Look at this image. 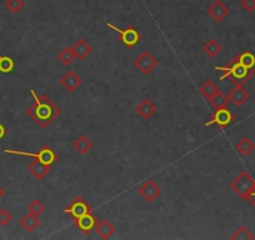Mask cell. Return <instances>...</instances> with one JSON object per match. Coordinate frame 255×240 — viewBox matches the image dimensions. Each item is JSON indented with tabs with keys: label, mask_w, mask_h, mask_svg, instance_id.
<instances>
[{
	"label": "cell",
	"mask_w": 255,
	"mask_h": 240,
	"mask_svg": "<svg viewBox=\"0 0 255 240\" xmlns=\"http://www.w3.org/2000/svg\"><path fill=\"white\" fill-rule=\"evenodd\" d=\"M138 193L145 202L153 203L160 195L161 190L153 180H146V182H144L140 185V188L138 189Z\"/></svg>",
	"instance_id": "9c48e42d"
},
{
	"label": "cell",
	"mask_w": 255,
	"mask_h": 240,
	"mask_svg": "<svg viewBox=\"0 0 255 240\" xmlns=\"http://www.w3.org/2000/svg\"><path fill=\"white\" fill-rule=\"evenodd\" d=\"M31 94L34 103L28 108L26 113L40 128H46L59 117L60 109L46 95L43 94L38 98L35 90H31Z\"/></svg>",
	"instance_id": "7a4b0ae2"
},
{
	"label": "cell",
	"mask_w": 255,
	"mask_h": 240,
	"mask_svg": "<svg viewBox=\"0 0 255 240\" xmlns=\"http://www.w3.org/2000/svg\"><path fill=\"white\" fill-rule=\"evenodd\" d=\"M228 98H229V102H232L235 107H242L249 100L250 95L243 85H235V88L229 93Z\"/></svg>",
	"instance_id": "7c38bea8"
},
{
	"label": "cell",
	"mask_w": 255,
	"mask_h": 240,
	"mask_svg": "<svg viewBox=\"0 0 255 240\" xmlns=\"http://www.w3.org/2000/svg\"><path fill=\"white\" fill-rule=\"evenodd\" d=\"M215 70L225 72L220 80L229 78L235 85H244L255 75V55L252 51H243L232 59L228 67H217Z\"/></svg>",
	"instance_id": "6da1fadb"
},
{
	"label": "cell",
	"mask_w": 255,
	"mask_h": 240,
	"mask_svg": "<svg viewBox=\"0 0 255 240\" xmlns=\"http://www.w3.org/2000/svg\"><path fill=\"white\" fill-rule=\"evenodd\" d=\"M5 136V128H4L3 124H0V140Z\"/></svg>",
	"instance_id": "1f68e13d"
},
{
	"label": "cell",
	"mask_w": 255,
	"mask_h": 240,
	"mask_svg": "<svg viewBox=\"0 0 255 240\" xmlns=\"http://www.w3.org/2000/svg\"><path fill=\"white\" fill-rule=\"evenodd\" d=\"M234 121V114L228 109L227 107L225 108H220V109H217V112L213 114L212 120L205 123V126H210V125H218L220 129L225 130L230 124Z\"/></svg>",
	"instance_id": "8992f818"
},
{
	"label": "cell",
	"mask_w": 255,
	"mask_h": 240,
	"mask_svg": "<svg viewBox=\"0 0 255 240\" xmlns=\"http://www.w3.org/2000/svg\"><path fill=\"white\" fill-rule=\"evenodd\" d=\"M95 233L99 235L102 239H109L114 235L115 233V228L113 227V224L108 220H102V222L98 223L95 225Z\"/></svg>",
	"instance_id": "ac0fdd59"
},
{
	"label": "cell",
	"mask_w": 255,
	"mask_h": 240,
	"mask_svg": "<svg viewBox=\"0 0 255 240\" xmlns=\"http://www.w3.org/2000/svg\"><path fill=\"white\" fill-rule=\"evenodd\" d=\"M50 166L51 165H48V164L45 163H41V161L39 160H34L28 165V170L30 171V174L34 176V178L38 179V180H43V179L46 176V174L50 171Z\"/></svg>",
	"instance_id": "5bb4252c"
},
{
	"label": "cell",
	"mask_w": 255,
	"mask_h": 240,
	"mask_svg": "<svg viewBox=\"0 0 255 240\" xmlns=\"http://www.w3.org/2000/svg\"><path fill=\"white\" fill-rule=\"evenodd\" d=\"M208 102H209L210 105L214 107L215 109H220V108L227 107L228 103H229V98H228V95H225L222 90L218 89L217 92L208 99Z\"/></svg>",
	"instance_id": "7402d4cb"
},
{
	"label": "cell",
	"mask_w": 255,
	"mask_h": 240,
	"mask_svg": "<svg viewBox=\"0 0 255 240\" xmlns=\"http://www.w3.org/2000/svg\"><path fill=\"white\" fill-rule=\"evenodd\" d=\"M93 146H94V143H93L87 135H80L79 138L73 143V149H74L75 151H78L80 155H85L88 151L92 150Z\"/></svg>",
	"instance_id": "e0dca14e"
},
{
	"label": "cell",
	"mask_w": 255,
	"mask_h": 240,
	"mask_svg": "<svg viewBox=\"0 0 255 240\" xmlns=\"http://www.w3.org/2000/svg\"><path fill=\"white\" fill-rule=\"evenodd\" d=\"M5 154H11V155H23V156H31V158H35L36 160L41 161V163H45L48 165H53L54 161H55L56 155L54 153V150L49 146H43L38 153H28V151H19V150H10V149H5L4 150Z\"/></svg>",
	"instance_id": "277c9868"
},
{
	"label": "cell",
	"mask_w": 255,
	"mask_h": 240,
	"mask_svg": "<svg viewBox=\"0 0 255 240\" xmlns=\"http://www.w3.org/2000/svg\"><path fill=\"white\" fill-rule=\"evenodd\" d=\"M14 70V60L10 56H4L0 54V73L8 74Z\"/></svg>",
	"instance_id": "d4e9b609"
},
{
	"label": "cell",
	"mask_w": 255,
	"mask_h": 240,
	"mask_svg": "<svg viewBox=\"0 0 255 240\" xmlns=\"http://www.w3.org/2000/svg\"><path fill=\"white\" fill-rule=\"evenodd\" d=\"M240 4H242V8L248 13H252L255 10V0H242Z\"/></svg>",
	"instance_id": "f546056e"
},
{
	"label": "cell",
	"mask_w": 255,
	"mask_h": 240,
	"mask_svg": "<svg viewBox=\"0 0 255 240\" xmlns=\"http://www.w3.org/2000/svg\"><path fill=\"white\" fill-rule=\"evenodd\" d=\"M217 90H218V88L215 87V84L212 82V80H207V82L203 83L199 88L200 94H202L207 100L209 99V98L212 97L215 92H217Z\"/></svg>",
	"instance_id": "cb8c5ba5"
},
{
	"label": "cell",
	"mask_w": 255,
	"mask_h": 240,
	"mask_svg": "<svg viewBox=\"0 0 255 240\" xmlns=\"http://www.w3.org/2000/svg\"><path fill=\"white\" fill-rule=\"evenodd\" d=\"M75 225H77L84 234H89L93 229H95L97 220H95V217L93 215V213H89V214L83 215L82 218L75 220Z\"/></svg>",
	"instance_id": "2e32d148"
},
{
	"label": "cell",
	"mask_w": 255,
	"mask_h": 240,
	"mask_svg": "<svg viewBox=\"0 0 255 240\" xmlns=\"http://www.w3.org/2000/svg\"><path fill=\"white\" fill-rule=\"evenodd\" d=\"M135 68H138L139 72L143 73L144 75L149 74L158 67V60L151 55L149 51H143L134 62Z\"/></svg>",
	"instance_id": "52a82bcc"
},
{
	"label": "cell",
	"mask_w": 255,
	"mask_h": 240,
	"mask_svg": "<svg viewBox=\"0 0 255 240\" xmlns=\"http://www.w3.org/2000/svg\"><path fill=\"white\" fill-rule=\"evenodd\" d=\"M13 217H11L10 213L8 212L6 209H1L0 210V227H5L8 225L9 223L11 222Z\"/></svg>",
	"instance_id": "f1b7e54d"
},
{
	"label": "cell",
	"mask_w": 255,
	"mask_h": 240,
	"mask_svg": "<svg viewBox=\"0 0 255 240\" xmlns=\"http://www.w3.org/2000/svg\"><path fill=\"white\" fill-rule=\"evenodd\" d=\"M4 194H5V190H4V188L0 185V199L4 197Z\"/></svg>",
	"instance_id": "d6a6232c"
},
{
	"label": "cell",
	"mask_w": 255,
	"mask_h": 240,
	"mask_svg": "<svg viewBox=\"0 0 255 240\" xmlns=\"http://www.w3.org/2000/svg\"><path fill=\"white\" fill-rule=\"evenodd\" d=\"M207 13L213 20L217 21V23H222V21L229 15L230 10L229 8L223 3L222 0H217V1H214V3L208 8Z\"/></svg>",
	"instance_id": "30bf717a"
},
{
	"label": "cell",
	"mask_w": 255,
	"mask_h": 240,
	"mask_svg": "<svg viewBox=\"0 0 255 240\" xmlns=\"http://www.w3.org/2000/svg\"><path fill=\"white\" fill-rule=\"evenodd\" d=\"M20 225L23 227V229L26 230L28 233H33L34 230L38 229V227L40 225V220H39L38 215H34L31 214V213H29L25 217L21 218Z\"/></svg>",
	"instance_id": "ffe728a7"
},
{
	"label": "cell",
	"mask_w": 255,
	"mask_h": 240,
	"mask_svg": "<svg viewBox=\"0 0 255 240\" xmlns=\"http://www.w3.org/2000/svg\"><path fill=\"white\" fill-rule=\"evenodd\" d=\"M72 50L75 54V58H78L79 60H85L88 55L92 54L93 48L88 44L85 39H78L74 43V45L72 46Z\"/></svg>",
	"instance_id": "4fadbf2b"
},
{
	"label": "cell",
	"mask_w": 255,
	"mask_h": 240,
	"mask_svg": "<svg viewBox=\"0 0 255 240\" xmlns=\"http://www.w3.org/2000/svg\"><path fill=\"white\" fill-rule=\"evenodd\" d=\"M59 83H60L61 87L67 90V92L73 93L75 92L80 85H82L83 82H82V78L78 77V75L75 74V72H73V70H68V72L60 78Z\"/></svg>",
	"instance_id": "8fae6325"
},
{
	"label": "cell",
	"mask_w": 255,
	"mask_h": 240,
	"mask_svg": "<svg viewBox=\"0 0 255 240\" xmlns=\"http://www.w3.org/2000/svg\"><path fill=\"white\" fill-rule=\"evenodd\" d=\"M58 59L59 62L63 63L64 65H70L75 60V54L73 53L72 48H65L60 51V54L58 55Z\"/></svg>",
	"instance_id": "484cf974"
},
{
	"label": "cell",
	"mask_w": 255,
	"mask_h": 240,
	"mask_svg": "<svg viewBox=\"0 0 255 240\" xmlns=\"http://www.w3.org/2000/svg\"><path fill=\"white\" fill-rule=\"evenodd\" d=\"M107 26L119 34L122 41L124 43L125 46H128V48H133V46L136 45V44L139 43V40H140V34H139V31L136 30L135 28H133V26H128L127 29H120L118 28V26L113 25L112 23H107Z\"/></svg>",
	"instance_id": "5b68a950"
},
{
	"label": "cell",
	"mask_w": 255,
	"mask_h": 240,
	"mask_svg": "<svg viewBox=\"0 0 255 240\" xmlns=\"http://www.w3.org/2000/svg\"><path fill=\"white\" fill-rule=\"evenodd\" d=\"M156 112V107L153 102L148 99L141 100L140 103L136 107V113H138L139 117L144 120H149Z\"/></svg>",
	"instance_id": "9a60e30c"
},
{
	"label": "cell",
	"mask_w": 255,
	"mask_h": 240,
	"mask_svg": "<svg viewBox=\"0 0 255 240\" xmlns=\"http://www.w3.org/2000/svg\"><path fill=\"white\" fill-rule=\"evenodd\" d=\"M222 50H223L222 44H220L218 40H215V39H210V40L205 41L204 45H203V51H204L208 56H210V58H215V56H218L220 53H222Z\"/></svg>",
	"instance_id": "44dd1931"
},
{
	"label": "cell",
	"mask_w": 255,
	"mask_h": 240,
	"mask_svg": "<svg viewBox=\"0 0 255 240\" xmlns=\"http://www.w3.org/2000/svg\"><path fill=\"white\" fill-rule=\"evenodd\" d=\"M235 149L242 156H249L255 150V144L253 143L252 139L244 136L235 144Z\"/></svg>",
	"instance_id": "d6986e66"
},
{
	"label": "cell",
	"mask_w": 255,
	"mask_h": 240,
	"mask_svg": "<svg viewBox=\"0 0 255 240\" xmlns=\"http://www.w3.org/2000/svg\"><path fill=\"white\" fill-rule=\"evenodd\" d=\"M45 212V205L43 204V202L39 199H35L33 200V202L29 204V213H31V214L34 215H41L43 213Z\"/></svg>",
	"instance_id": "4316f807"
},
{
	"label": "cell",
	"mask_w": 255,
	"mask_h": 240,
	"mask_svg": "<svg viewBox=\"0 0 255 240\" xmlns=\"http://www.w3.org/2000/svg\"><path fill=\"white\" fill-rule=\"evenodd\" d=\"M64 212L67 213V214L72 215V217L74 218V220H77L79 219V218H82L83 215L92 213V208L89 207V204H88L82 197H78L77 199L70 204V207L64 209Z\"/></svg>",
	"instance_id": "ba28073f"
},
{
	"label": "cell",
	"mask_w": 255,
	"mask_h": 240,
	"mask_svg": "<svg viewBox=\"0 0 255 240\" xmlns=\"http://www.w3.org/2000/svg\"><path fill=\"white\" fill-rule=\"evenodd\" d=\"M255 184V180L253 179V176L250 175L248 171L243 170L237 178L230 183V188L233 189V192L237 193L240 198L243 199H247L248 194L250 193V190L253 189Z\"/></svg>",
	"instance_id": "3957f363"
},
{
	"label": "cell",
	"mask_w": 255,
	"mask_h": 240,
	"mask_svg": "<svg viewBox=\"0 0 255 240\" xmlns=\"http://www.w3.org/2000/svg\"><path fill=\"white\" fill-rule=\"evenodd\" d=\"M247 200L253 205V207L255 208V184H254V187H253V189L250 190L249 194H248Z\"/></svg>",
	"instance_id": "4dcf8cb0"
},
{
	"label": "cell",
	"mask_w": 255,
	"mask_h": 240,
	"mask_svg": "<svg viewBox=\"0 0 255 240\" xmlns=\"http://www.w3.org/2000/svg\"><path fill=\"white\" fill-rule=\"evenodd\" d=\"M5 6L10 13L16 14L24 8V1L23 0H6Z\"/></svg>",
	"instance_id": "83f0119b"
},
{
	"label": "cell",
	"mask_w": 255,
	"mask_h": 240,
	"mask_svg": "<svg viewBox=\"0 0 255 240\" xmlns=\"http://www.w3.org/2000/svg\"><path fill=\"white\" fill-rule=\"evenodd\" d=\"M230 239L232 240H254L255 237L252 234V232H250L248 228L239 227L234 233H233V235L230 237Z\"/></svg>",
	"instance_id": "603a6c76"
}]
</instances>
